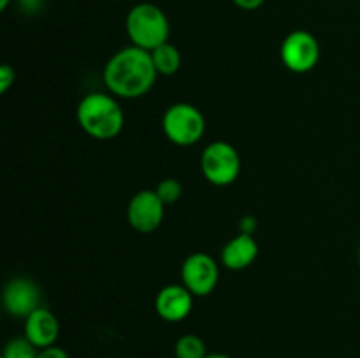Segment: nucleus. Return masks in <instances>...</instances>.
Segmentation results:
<instances>
[{
    "label": "nucleus",
    "instance_id": "f257e3e1",
    "mask_svg": "<svg viewBox=\"0 0 360 358\" xmlns=\"http://www.w3.org/2000/svg\"><path fill=\"white\" fill-rule=\"evenodd\" d=\"M151 53L137 46L116 51L104 67V84L109 93L120 98H139L153 88L157 81Z\"/></svg>",
    "mask_w": 360,
    "mask_h": 358
},
{
    "label": "nucleus",
    "instance_id": "f03ea898",
    "mask_svg": "<svg viewBox=\"0 0 360 358\" xmlns=\"http://www.w3.org/2000/svg\"><path fill=\"white\" fill-rule=\"evenodd\" d=\"M76 118L84 133L97 140H111L122 133L125 114L112 95L94 91L81 98Z\"/></svg>",
    "mask_w": 360,
    "mask_h": 358
},
{
    "label": "nucleus",
    "instance_id": "7ed1b4c3",
    "mask_svg": "<svg viewBox=\"0 0 360 358\" xmlns=\"http://www.w3.org/2000/svg\"><path fill=\"white\" fill-rule=\"evenodd\" d=\"M127 34L132 46L146 51H153L158 46L169 42L171 25L167 16L158 6L143 2L134 6L127 14Z\"/></svg>",
    "mask_w": 360,
    "mask_h": 358
},
{
    "label": "nucleus",
    "instance_id": "20e7f679",
    "mask_svg": "<svg viewBox=\"0 0 360 358\" xmlns=\"http://www.w3.org/2000/svg\"><path fill=\"white\" fill-rule=\"evenodd\" d=\"M162 128L165 137L176 146H193L202 139L206 119L195 105L178 102L164 112Z\"/></svg>",
    "mask_w": 360,
    "mask_h": 358
},
{
    "label": "nucleus",
    "instance_id": "39448f33",
    "mask_svg": "<svg viewBox=\"0 0 360 358\" xmlns=\"http://www.w3.org/2000/svg\"><path fill=\"white\" fill-rule=\"evenodd\" d=\"M202 174L211 185L229 186L239 178L241 172V158L238 150L225 140H214L200 157Z\"/></svg>",
    "mask_w": 360,
    "mask_h": 358
},
{
    "label": "nucleus",
    "instance_id": "423d86ee",
    "mask_svg": "<svg viewBox=\"0 0 360 358\" xmlns=\"http://www.w3.org/2000/svg\"><path fill=\"white\" fill-rule=\"evenodd\" d=\"M280 56L283 65L295 74H306L315 69L320 60V44L313 34L295 30L281 42Z\"/></svg>",
    "mask_w": 360,
    "mask_h": 358
},
{
    "label": "nucleus",
    "instance_id": "0eeeda50",
    "mask_svg": "<svg viewBox=\"0 0 360 358\" xmlns=\"http://www.w3.org/2000/svg\"><path fill=\"white\" fill-rule=\"evenodd\" d=\"M220 269L213 256L207 253H193L183 262L181 281L193 297H206L217 288Z\"/></svg>",
    "mask_w": 360,
    "mask_h": 358
},
{
    "label": "nucleus",
    "instance_id": "6e6552de",
    "mask_svg": "<svg viewBox=\"0 0 360 358\" xmlns=\"http://www.w3.org/2000/svg\"><path fill=\"white\" fill-rule=\"evenodd\" d=\"M165 204L155 190H141L130 199L127 207V220L134 230L141 234L155 232L164 221Z\"/></svg>",
    "mask_w": 360,
    "mask_h": 358
},
{
    "label": "nucleus",
    "instance_id": "1a4fd4ad",
    "mask_svg": "<svg viewBox=\"0 0 360 358\" xmlns=\"http://www.w3.org/2000/svg\"><path fill=\"white\" fill-rule=\"evenodd\" d=\"M2 300L11 316L25 319L41 307V290L30 277H14L4 288Z\"/></svg>",
    "mask_w": 360,
    "mask_h": 358
},
{
    "label": "nucleus",
    "instance_id": "9d476101",
    "mask_svg": "<svg viewBox=\"0 0 360 358\" xmlns=\"http://www.w3.org/2000/svg\"><path fill=\"white\" fill-rule=\"evenodd\" d=\"M193 295L185 284H167L155 297V311L164 321L178 323L190 314Z\"/></svg>",
    "mask_w": 360,
    "mask_h": 358
},
{
    "label": "nucleus",
    "instance_id": "9b49d317",
    "mask_svg": "<svg viewBox=\"0 0 360 358\" xmlns=\"http://www.w3.org/2000/svg\"><path fill=\"white\" fill-rule=\"evenodd\" d=\"M23 336L39 350L55 346L60 336V321L49 309L39 307L25 318Z\"/></svg>",
    "mask_w": 360,
    "mask_h": 358
},
{
    "label": "nucleus",
    "instance_id": "f8f14e48",
    "mask_svg": "<svg viewBox=\"0 0 360 358\" xmlns=\"http://www.w3.org/2000/svg\"><path fill=\"white\" fill-rule=\"evenodd\" d=\"M259 256V244L255 237L239 232L221 249V263L231 270H243L252 265Z\"/></svg>",
    "mask_w": 360,
    "mask_h": 358
},
{
    "label": "nucleus",
    "instance_id": "ddd939ff",
    "mask_svg": "<svg viewBox=\"0 0 360 358\" xmlns=\"http://www.w3.org/2000/svg\"><path fill=\"white\" fill-rule=\"evenodd\" d=\"M151 53V58H153L155 69L162 76H172L179 70L181 67V53L171 42H165V44L155 48Z\"/></svg>",
    "mask_w": 360,
    "mask_h": 358
},
{
    "label": "nucleus",
    "instance_id": "4468645a",
    "mask_svg": "<svg viewBox=\"0 0 360 358\" xmlns=\"http://www.w3.org/2000/svg\"><path fill=\"white\" fill-rule=\"evenodd\" d=\"M176 358H206V344L195 333H185L174 344Z\"/></svg>",
    "mask_w": 360,
    "mask_h": 358
},
{
    "label": "nucleus",
    "instance_id": "2eb2a0df",
    "mask_svg": "<svg viewBox=\"0 0 360 358\" xmlns=\"http://www.w3.org/2000/svg\"><path fill=\"white\" fill-rule=\"evenodd\" d=\"M39 347H35L27 337H14L7 340L0 358H37Z\"/></svg>",
    "mask_w": 360,
    "mask_h": 358
},
{
    "label": "nucleus",
    "instance_id": "dca6fc26",
    "mask_svg": "<svg viewBox=\"0 0 360 358\" xmlns=\"http://www.w3.org/2000/svg\"><path fill=\"white\" fill-rule=\"evenodd\" d=\"M155 192H157V195L160 197V200L165 204V206H171V204L178 202L179 200V197H181L183 193V186L178 179L167 178L164 179V181L158 183Z\"/></svg>",
    "mask_w": 360,
    "mask_h": 358
},
{
    "label": "nucleus",
    "instance_id": "f3484780",
    "mask_svg": "<svg viewBox=\"0 0 360 358\" xmlns=\"http://www.w3.org/2000/svg\"><path fill=\"white\" fill-rule=\"evenodd\" d=\"M14 81H16V70H14V67H11L9 63H2L0 65V93H7L9 88L14 84Z\"/></svg>",
    "mask_w": 360,
    "mask_h": 358
},
{
    "label": "nucleus",
    "instance_id": "a211bd4d",
    "mask_svg": "<svg viewBox=\"0 0 360 358\" xmlns=\"http://www.w3.org/2000/svg\"><path fill=\"white\" fill-rule=\"evenodd\" d=\"M37 358H69V353H67L63 347L60 346H49L44 347V350H39Z\"/></svg>",
    "mask_w": 360,
    "mask_h": 358
},
{
    "label": "nucleus",
    "instance_id": "6ab92c4d",
    "mask_svg": "<svg viewBox=\"0 0 360 358\" xmlns=\"http://www.w3.org/2000/svg\"><path fill=\"white\" fill-rule=\"evenodd\" d=\"M239 230L243 234L253 235V232L257 230V220L253 216H245L241 221H239Z\"/></svg>",
    "mask_w": 360,
    "mask_h": 358
},
{
    "label": "nucleus",
    "instance_id": "aec40b11",
    "mask_svg": "<svg viewBox=\"0 0 360 358\" xmlns=\"http://www.w3.org/2000/svg\"><path fill=\"white\" fill-rule=\"evenodd\" d=\"M239 9H245V11H255L259 7H262V4L266 0H232Z\"/></svg>",
    "mask_w": 360,
    "mask_h": 358
},
{
    "label": "nucleus",
    "instance_id": "412c9836",
    "mask_svg": "<svg viewBox=\"0 0 360 358\" xmlns=\"http://www.w3.org/2000/svg\"><path fill=\"white\" fill-rule=\"evenodd\" d=\"M206 358H232L231 354H225V353H207Z\"/></svg>",
    "mask_w": 360,
    "mask_h": 358
},
{
    "label": "nucleus",
    "instance_id": "4be33fe9",
    "mask_svg": "<svg viewBox=\"0 0 360 358\" xmlns=\"http://www.w3.org/2000/svg\"><path fill=\"white\" fill-rule=\"evenodd\" d=\"M11 0H0V11H6L9 7Z\"/></svg>",
    "mask_w": 360,
    "mask_h": 358
},
{
    "label": "nucleus",
    "instance_id": "5701e85b",
    "mask_svg": "<svg viewBox=\"0 0 360 358\" xmlns=\"http://www.w3.org/2000/svg\"><path fill=\"white\" fill-rule=\"evenodd\" d=\"M359 265H360V244H359Z\"/></svg>",
    "mask_w": 360,
    "mask_h": 358
}]
</instances>
